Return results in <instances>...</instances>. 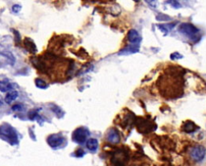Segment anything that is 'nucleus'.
Returning <instances> with one entry per match:
<instances>
[{"instance_id":"1","label":"nucleus","mask_w":206,"mask_h":166,"mask_svg":"<svg viewBox=\"0 0 206 166\" xmlns=\"http://www.w3.org/2000/svg\"><path fill=\"white\" fill-rule=\"evenodd\" d=\"M184 73L181 67L168 68L167 73L161 75L157 81L160 94L169 99L180 98L184 94Z\"/></svg>"},{"instance_id":"2","label":"nucleus","mask_w":206,"mask_h":166,"mask_svg":"<svg viewBox=\"0 0 206 166\" xmlns=\"http://www.w3.org/2000/svg\"><path fill=\"white\" fill-rule=\"evenodd\" d=\"M0 134L2 139L8 142L11 145H15L19 143L18 135L15 129L8 123H4L0 127Z\"/></svg>"},{"instance_id":"3","label":"nucleus","mask_w":206,"mask_h":166,"mask_svg":"<svg viewBox=\"0 0 206 166\" xmlns=\"http://www.w3.org/2000/svg\"><path fill=\"white\" fill-rule=\"evenodd\" d=\"M179 31L185 36L189 38L193 41H197L200 35H199V29L196 27L193 24L189 23H183L179 26Z\"/></svg>"},{"instance_id":"4","label":"nucleus","mask_w":206,"mask_h":166,"mask_svg":"<svg viewBox=\"0 0 206 166\" xmlns=\"http://www.w3.org/2000/svg\"><path fill=\"white\" fill-rule=\"evenodd\" d=\"M135 124L137 130L140 133H149L156 129V125L154 122H152L147 118H142V117H139L137 119H135Z\"/></svg>"},{"instance_id":"5","label":"nucleus","mask_w":206,"mask_h":166,"mask_svg":"<svg viewBox=\"0 0 206 166\" xmlns=\"http://www.w3.org/2000/svg\"><path fill=\"white\" fill-rule=\"evenodd\" d=\"M129 159L128 151L123 148L117 150L113 154L111 163L114 166H126V163Z\"/></svg>"},{"instance_id":"6","label":"nucleus","mask_w":206,"mask_h":166,"mask_svg":"<svg viewBox=\"0 0 206 166\" xmlns=\"http://www.w3.org/2000/svg\"><path fill=\"white\" fill-rule=\"evenodd\" d=\"M90 135V131L85 127H78L73 131V140L79 144H83L87 137Z\"/></svg>"},{"instance_id":"7","label":"nucleus","mask_w":206,"mask_h":166,"mask_svg":"<svg viewBox=\"0 0 206 166\" xmlns=\"http://www.w3.org/2000/svg\"><path fill=\"white\" fill-rule=\"evenodd\" d=\"M205 148L201 145H196L192 148L191 151H190L191 157L196 161H200L201 160H203L205 156Z\"/></svg>"},{"instance_id":"8","label":"nucleus","mask_w":206,"mask_h":166,"mask_svg":"<svg viewBox=\"0 0 206 166\" xmlns=\"http://www.w3.org/2000/svg\"><path fill=\"white\" fill-rule=\"evenodd\" d=\"M65 140V138L60 134H52L48 137L47 142L52 147H56L61 145Z\"/></svg>"},{"instance_id":"9","label":"nucleus","mask_w":206,"mask_h":166,"mask_svg":"<svg viewBox=\"0 0 206 166\" xmlns=\"http://www.w3.org/2000/svg\"><path fill=\"white\" fill-rule=\"evenodd\" d=\"M106 139L111 143H119L120 142V135L116 128H111L107 133Z\"/></svg>"},{"instance_id":"10","label":"nucleus","mask_w":206,"mask_h":166,"mask_svg":"<svg viewBox=\"0 0 206 166\" xmlns=\"http://www.w3.org/2000/svg\"><path fill=\"white\" fill-rule=\"evenodd\" d=\"M128 40L132 44H138L142 41V37L135 29H131L127 35Z\"/></svg>"},{"instance_id":"11","label":"nucleus","mask_w":206,"mask_h":166,"mask_svg":"<svg viewBox=\"0 0 206 166\" xmlns=\"http://www.w3.org/2000/svg\"><path fill=\"white\" fill-rule=\"evenodd\" d=\"M23 44L25 46L26 49L31 54H35L37 52V48H36V45L34 43V41L31 38L27 37L24 39V41H23Z\"/></svg>"},{"instance_id":"12","label":"nucleus","mask_w":206,"mask_h":166,"mask_svg":"<svg viewBox=\"0 0 206 166\" xmlns=\"http://www.w3.org/2000/svg\"><path fill=\"white\" fill-rule=\"evenodd\" d=\"M139 46L138 44H131L121 50L119 52V55H128V54L135 53L139 52Z\"/></svg>"},{"instance_id":"13","label":"nucleus","mask_w":206,"mask_h":166,"mask_svg":"<svg viewBox=\"0 0 206 166\" xmlns=\"http://www.w3.org/2000/svg\"><path fill=\"white\" fill-rule=\"evenodd\" d=\"M199 127L192 121H186L183 125V131L186 133H192L196 131Z\"/></svg>"},{"instance_id":"14","label":"nucleus","mask_w":206,"mask_h":166,"mask_svg":"<svg viewBox=\"0 0 206 166\" xmlns=\"http://www.w3.org/2000/svg\"><path fill=\"white\" fill-rule=\"evenodd\" d=\"M86 147L90 151L94 152L97 151L98 147V141L96 139L94 138H90L88 139V141L86 142Z\"/></svg>"},{"instance_id":"15","label":"nucleus","mask_w":206,"mask_h":166,"mask_svg":"<svg viewBox=\"0 0 206 166\" xmlns=\"http://www.w3.org/2000/svg\"><path fill=\"white\" fill-rule=\"evenodd\" d=\"M18 97V92L15 91V90H13V91L10 92V93H6V97H5V102L6 103H11L13 101H15V99Z\"/></svg>"},{"instance_id":"16","label":"nucleus","mask_w":206,"mask_h":166,"mask_svg":"<svg viewBox=\"0 0 206 166\" xmlns=\"http://www.w3.org/2000/svg\"><path fill=\"white\" fill-rule=\"evenodd\" d=\"M1 55L5 56L6 58H7L9 64H10V65H14V64H15V56H13V54L11 53V52H1Z\"/></svg>"},{"instance_id":"17","label":"nucleus","mask_w":206,"mask_h":166,"mask_svg":"<svg viewBox=\"0 0 206 166\" xmlns=\"http://www.w3.org/2000/svg\"><path fill=\"white\" fill-rule=\"evenodd\" d=\"M35 85H36L38 88H40V89H47V88L48 87V85L46 83V81L40 78L35 79Z\"/></svg>"},{"instance_id":"18","label":"nucleus","mask_w":206,"mask_h":166,"mask_svg":"<svg viewBox=\"0 0 206 166\" xmlns=\"http://www.w3.org/2000/svg\"><path fill=\"white\" fill-rule=\"evenodd\" d=\"M52 111L56 114V116L58 117V118H61V117H63V115H64V112H63L62 110H61V109H60L59 106H53L52 107Z\"/></svg>"},{"instance_id":"19","label":"nucleus","mask_w":206,"mask_h":166,"mask_svg":"<svg viewBox=\"0 0 206 166\" xmlns=\"http://www.w3.org/2000/svg\"><path fill=\"white\" fill-rule=\"evenodd\" d=\"M156 19L159 21H168V20H171V18H170L168 15H164V14H159V15L156 16Z\"/></svg>"},{"instance_id":"20","label":"nucleus","mask_w":206,"mask_h":166,"mask_svg":"<svg viewBox=\"0 0 206 166\" xmlns=\"http://www.w3.org/2000/svg\"><path fill=\"white\" fill-rule=\"evenodd\" d=\"M28 117H29V118L31 120H34L35 118H40V115H39V114H37V112L35 111V110H31L29 112V114H28Z\"/></svg>"},{"instance_id":"21","label":"nucleus","mask_w":206,"mask_h":166,"mask_svg":"<svg viewBox=\"0 0 206 166\" xmlns=\"http://www.w3.org/2000/svg\"><path fill=\"white\" fill-rule=\"evenodd\" d=\"M170 57H171V59L172 60H178V59L183 58V56H182L181 54H180L179 52H174V53H172L171 56H170Z\"/></svg>"},{"instance_id":"22","label":"nucleus","mask_w":206,"mask_h":166,"mask_svg":"<svg viewBox=\"0 0 206 166\" xmlns=\"http://www.w3.org/2000/svg\"><path fill=\"white\" fill-rule=\"evenodd\" d=\"M11 31H12L15 34V42H16V43H19V42L20 41V35H19V31H16V30H15V29H12Z\"/></svg>"},{"instance_id":"23","label":"nucleus","mask_w":206,"mask_h":166,"mask_svg":"<svg viewBox=\"0 0 206 166\" xmlns=\"http://www.w3.org/2000/svg\"><path fill=\"white\" fill-rule=\"evenodd\" d=\"M23 109V106L21 104H16V105H14V106L11 107V110H14V111H19Z\"/></svg>"},{"instance_id":"24","label":"nucleus","mask_w":206,"mask_h":166,"mask_svg":"<svg viewBox=\"0 0 206 166\" xmlns=\"http://www.w3.org/2000/svg\"><path fill=\"white\" fill-rule=\"evenodd\" d=\"M84 155H85V151L83 149L80 148V149H77L76 151V156H77V157H82Z\"/></svg>"},{"instance_id":"25","label":"nucleus","mask_w":206,"mask_h":166,"mask_svg":"<svg viewBox=\"0 0 206 166\" xmlns=\"http://www.w3.org/2000/svg\"><path fill=\"white\" fill-rule=\"evenodd\" d=\"M21 10V6L20 5L15 4L12 6V11L14 13H18L19 10Z\"/></svg>"},{"instance_id":"26","label":"nucleus","mask_w":206,"mask_h":166,"mask_svg":"<svg viewBox=\"0 0 206 166\" xmlns=\"http://www.w3.org/2000/svg\"><path fill=\"white\" fill-rule=\"evenodd\" d=\"M173 2L172 6H175L176 8H177V7H180V3L178 2H176V1H174V2Z\"/></svg>"}]
</instances>
